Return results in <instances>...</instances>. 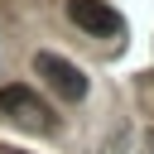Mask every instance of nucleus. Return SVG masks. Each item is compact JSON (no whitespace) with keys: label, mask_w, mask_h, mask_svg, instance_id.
<instances>
[{"label":"nucleus","mask_w":154,"mask_h":154,"mask_svg":"<svg viewBox=\"0 0 154 154\" xmlns=\"http://www.w3.org/2000/svg\"><path fill=\"white\" fill-rule=\"evenodd\" d=\"M0 116H14V120L38 125V130H48V125H53L48 106H43V101H38L29 87H0Z\"/></svg>","instance_id":"nucleus-2"},{"label":"nucleus","mask_w":154,"mask_h":154,"mask_svg":"<svg viewBox=\"0 0 154 154\" xmlns=\"http://www.w3.org/2000/svg\"><path fill=\"white\" fill-rule=\"evenodd\" d=\"M67 19L87 34H120V14L106 5V0H67Z\"/></svg>","instance_id":"nucleus-3"},{"label":"nucleus","mask_w":154,"mask_h":154,"mask_svg":"<svg viewBox=\"0 0 154 154\" xmlns=\"http://www.w3.org/2000/svg\"><path fill=\"white\" fill-rule=\"evenodd\" d=\"M34 72H38L63 101H82V96H87V77H82V67L67 63V58H58V53H34Z\"/></svg>","instance_id":"nucleus-1"}]
</instances>
